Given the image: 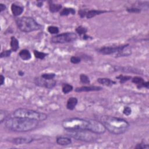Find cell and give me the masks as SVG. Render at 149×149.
Listing matches in <instances>:
<instances>
[{
    "label": "cell",
    "instance_id": "6da1fadb",
    "mask_svg": "<svg viewBox=\"0 0 149 149\" xmlns=\"http://www.w3.org/2000/svg\"><path fill=\"white\" fill-rule=\"evenodd\" d=\"M63 128L66 130H88L97 134L105 132L106 129L102 123L97 120L71 118L64 119L62 122Z\"/></svg>",
    "mask_w": 149,
    "mask_h": 149
},
{
    "label": "cell",
    "instance_id": "7a4b0ae2",
    "mask_svg": "<svg viewBox=\"0 0 149 149\" xmlns=\"http://www.w3.org/2000/svg\"><path fill=\"white\" fill-rule=\"evenodd\" d=\"M5 126L9 130L16 132H27L37 127L39 121L26 118L13 116L6 119Z\"/></svg>",
    "mask_w": 149,
    "mask_h": 149
},
{
    "label": "cell",
    "instance_id": "3957f363",
    "mask_svg": "<svg viewBox=\"0 0 149 149\" xmlns=\"http://www.w3.org/2000/svg\"><path fill=\"white\" fill-rule=\"evenodd\" d=\"M99 121L102 123L106 130L116 135L125 133L130 127V124L126 120L112 116L102 115L100 117Z\"/></svg>",
    "mask_w": 149,
    "mask_h": 149
},
{
    "label": "cell",
    "instance_id": "277c9868",
    "mask_svg": "<svg viewBox=\"0 0 149 149\" xmlns=\"http://www.w3.org/2000/svg\"><path fill=\"white\" fill-rule=\"evenodd\" d=\"M16 23L18 29L25 33H29L41 29V25L31 17L22 16L17 18L16 19Z\"/></svg>",
    "mask_w": 149,
    "mask_h": 149
},
{
    "label": "cell",
    "instance_id": "5b68a950",
    "mask_svg": "<svg viewBox=\"0 0 149 149\" xmlns=\"http://www.w3.org/2000/svg\"><path fill=\"white\" fill-rule=\"evenodd\" d=\"M13 116L26 118L31 119H34L39 122L45 120L48 117L47 115L44 113L40 112L35 110L23 108H17L16 110H15L13 112Z\"/></svg>",
    "mask_w": 149,
    "mask_h": 149
},
{
    "label": "cell",
    "instance_id": "8992f818",
    "mask_svg": "<svg viewBox=\"0 0 149 149\" xmlns=\"http://www.w3.org/2000/svg\"><path fill=\"white\" fill-rule=\"evenodd\" d=\"M68 132L69 136L77 140L90 142L97 139V134L88 130H68Z\"/></svg>",
    "mask_w": 149,
    "mask_h": 149
},
{
    "label": "cell",
    "instance_id": "52a82bcc",
    "mask_svg": "<svg viewBox=\"0 0 149 149\" xmlns=\"http://www.w3.org/2000/svg\"><path fill=\"white\" fill-rule=\"evenodd\" d=\"M77 35L74 32H66L56 34L51 38V41L55 44L72 42L76 40Z\"/></svg>",
    "mask_w": 149,
    "mask_h": 149
},
{
    "label": "cell",
    "instance_id": "ba28073f",
    "mask_svg": "<svg viewBox=\"0 0 149 149\" xmlns=\"http://www.w3.org/2000/svg\"><path fill=\"white\" fill-rule=\"evenodd\" d=\"M128 44L118 45V46H106L102 47L97 49V51L103 55H111L113 54H118Z\"/></svg>",
    "mask_w": 149,
    "mask_h": 149
},
{
    "label": "cell",
    "instance_id": "9c48e42d",
    "mask_svg": "<svg viewBox=\"0 0 149 149\" xmlns=\"http://www.w3.org/2000/svg\"><path fill=\"white\" fill-rule=\"evenodd\" d=\"M34 83L36 86L51 89L56 86V81L54 79L46 80L41 77H37L34 79Z\"/></svg>",
    "mask_w": 149,
    "mask_h": 149
},
{
    "label": "cell",
    "instance_id": "30bf717a",
    "mask_svg": "<svg viewBox=\"0 0 149 149\" xmlns=\"http://www.w3.org/2000/svg\"><path fill=\"white\" fill-rule=\"evenodd\" d=\"M132 83L136 84L137 88L140 89L143 87H146L148 88L149 87V82L148 81H144V79L140 76H135L132 78Z\"/></svg>",
    "mask_w": 149,
    "mask_h": 149
},
{
    "label": "cell",
    "instance_id": "8fae6325",
    "mask_svg": "<svg viewBox=\"0 0 149 149\" xmlns=\"http://www.w3.org/2000/svg\"><path fill=\"white\" fill-rule=\"evenodd\" d=\"M102 90V87L97 86H84L75 88L76 92H89V91H98Z\"/></svg>",
    "mask_w": 149,
    "mask_h": 149
},
{
    "label": "cell",
    "instance_id": "7c38bea8",
    "mask_svg": "<svg viewBox=\"0 0 149 149\" xmlns=\"http://www.w3.org/2000/svg\"><path fill=\"white\" fill-rule=\"evenodd\" d=\"M34 140L33 138L30 137H16L12 139V142L15 144H30Z\"/></svg>",
    "mask_w": 149,
    "mask_h": 149
},
{
    "label": "cell",
    "instance_id": "4fadbf2b",
    "mask_svg": "<svg viewBox=\"0 0 149 149\" xmlns=\"http://www.w3.org/2000/svg\"><path fill=\"white\" fill-rule=\"evenodd\" d=\"M11 11L14 16H20L23 12V8L20 5H17L15 3H12L11 5Z\"/></svg>",
    "mask_w": 149,
    "mask_h": 149
},
{
    "label": "cell",
    "instance_id": "5bb4252c",
    "mask_svg": "<svg viewBox=\"0 0 149 149\" xmlns=\"http://www.w3.org/2000/svg\"><path fill=\"white\" fill-rule=\"evenodd\" d=\"M97 81H98V83H99L100 84H101L103 86H108V87L112 86L113 85L116 84V82L115 81H114L109 78H105V77L98 78V79H97Z\"/></svg>",
    "mask_w": 149,
    "mask_h": 149
},
{
    "label": "cell",
    "instance_id": "9a60e30c",
    "mask_svg": "<svg viewBox=\"0 0 149 149\" xmlns=\"http://www.w3.org/2000/svg\"><path fill=\"white\" fill-rule=\"evenodd\" d=\"M56 142L60 146H67L72 143V140L66 136H59L56 138Z\"/></svg>",
    "mask_w": 149,
    "mask_h": 149
},
{
    "label": "cell",
    "instance_id": "2e32d148",
    "mask_svg": "<svg viewBox=\"0 0 149 149\" xmlns=\"http://www.w3.org/2000/svg\"><path fill=\"white\" fill-rule=\"evenodd\" d=\"M78 102V100L76 97H70L66 102V108L69 110H73L76 105L77 104Z\"/></svg>",
    "mask_w": 149,
    "mask_h": 149
},
{
    "label": "cell",
    "instance_id": "e0dca14e",
    "mask_svg": "<svg viewBox=\"0 0 149 149\" xmlns=\"http://www.w3.org/2000/svg\"><path fill=\"white\" fill-rule=\"evenodd\" d=\"M108 11L107 10H95V9H92V10H90L88 11H87V15H86V17L87 19H90L92 17H95V16L104 13H107Z\"/></svg>",
    "mask_w": 149,
    "mask_h": 149
},
{
    "label": "cell",
    "instance_id": "ac0fdd59",
    "mask_svg": "<svg viewBox=\"0 0 149 149\" xmlns=\"http://www.w3.org/2000/svg\"><path fill=\"white\" fill-rule=\"evenodd\" d=\"M19 56L23 61H28L31 58V54L30 52L26 49H22L19 52Z\"/></svg>",
    "mask_w": 149,
    "mask_h": 149
},
{
    "label": "cell",
    "instance_id": "d6986e66",
    "mask_svg": "<svg viewBox=\"0 0 149 149\" xmlns=\"http://www.w3.org/2000/svg\"><path fill=\"white\" fill-rule=\"evenodd\" d=\"M49 9L51 13H56L61 10L62 6L61 4L55 3L52 1H49Z\"/></svg>",
    "mask_w": 149,
    "mask_h": 149
},
{
    "label": "cell",
    "instance_id": "ffe728a7",
    "mask_svg": "<svg viewBox=\"0 0 149 149\" xmlns=\"http://www.w3.org/2000/svg\"><path fill=\"white\" fill-rule=\"evenodd\" d=\"M10 45L11 48V50L12 51L16 52L17 51V49L19 48V42L18 40L14 36H12L10 37Z\"/></svg>",
    "mask_w": 149,
    "mask_h": 149
},
{
    "label": "cell",
    "instance_id": "44dd1931",
    "mask_svg": "<svg viewBox=\"0 0 149 149\" xmlns=\"http://www.w3.org/2000/svg\"><path fill=\"white\" fill-rule=\"evenodd\" d=\"M76 13L75 10L72 8H64L63 9L61 10L60 12L61 16H68L70 14L74 15Z\"/></svg>",
    "mask_w": 149,
    "mask_h": 149
},
{
    "label": "cell",
    "instance_id": "7402d4cb",
    "mask_svg": "<svg viewBox=\"0 0 149 149\" xmlns=\"http://www.w3.org/2000/svg\"><path fill=\"white\" fill-rule=\"evenodd\" d=\"M73 87L70 84L65 83L62 85V91L65 94H68L69 93L71 92L73 90Z\"/></svg>",
    "mask_w": 149,
    "mask_h": 149
},
{
    "label": "cell",
    "instance_id": "603a6c76",
    "mask_svg": "<svg viewBox=\"0 0 149 149\" xmlns=\"http://www.w3.org/2000/svg\"><path fill=\"white\" fill-rule=\"evenodd\" d=\"M34 56L36 58L41 59V60H43L47 56L48 54L45 53L44 52L39 51H37V50H34Z\"/></svg>",
    "mask_w": 149,
    "mask_h": 149
},
{
    "label": "cell",
    "instance_id": "cb8c5ba5",
    "mask_svg": "<svg viewBox=\"0 0 149 149\" xmlns=\"http://www.w3.org/2000/svg\"><path fill=\"white\" fill-rule=\"evenodd\" d=\"M132 76H125V75H122V74H120L118 76L116 77V79H118L119 80V82L120 83L122 84V83H124L126 81H127L128 80H130V79H132Z\"/></svg>",
    "mask_w": 149,
    "mask_h": 149
},
{
    "label": "cell",
    "instance_id": "d4e9b609",
    "mask_svg": "<svg viewBox=\"0 0 149 149\" xmlns=\"http://www.w3.org/2000/svg\"><path fill=\"white\" fill-rule=\"evenodd\" d=\"M80 80L82 84H89L90 83V80L87 75L86 74L81 73L80 75Z\"/></svg>",
    "mask_w": 149,
    "mask_h": 149
},
{
    "label": "cell",
    "instance_id": "484cf974",
    "mask_svg": "<svg viewBox=\"0 0 149 149\" xmlns=\"http://www.w3.org/2000/svg\"><path fill=\"white\" fill-rule=\"evenodd\" d=\"M76 32L80 36H83L86 34L87 32V29L86 27L82 26H79L76 29Z\"/></svg>",
    "mask_w": 149,
    "mask_h": 149
},
{
    "label": "cell",
    "instance_id": "4316f807",
    "mask_svg": "<svg viewBox=\"0 0 149 149\" xmlns=\"http://www.w3.org/2000/svg\"><path fill=\"white\" fill-rule=\"evenodd\" d=\"M48 31L52 34H56L59 33V28L57 26H49L47 28Z\"/></svg>",
    "mask_w": 149,
    "mask_h": 149
},
{
    "label": "cell",
    "instance_id": "83f0119b",
    "mask_svg": "<svg viewBox=\"0 0 149 149\" xmlns=\"http://www.w3.org/2000/svg\"><path fill=\"white\" fill-rule=\"evenodd\" d=\"M41 77L46 80H52L55 77V74L54 73H45L42 74Z\"/></svg>",
    "mask_w": 149,
    "mask_h": 149
},
{
    "label": "cell",
    "instance_id": "f1b7e54d",
    "mask_svg": "<svg viewBox=\"0 0 149 149\" xmlns=\"http://www.w3.org/2000/svg\"><path fill=\"white\" fill-rule=\"evenodd\" d=\"M12 51L11 49H7V50L3 51L0 54V58H6V57L10 56L12 54Z\"/></svg>",
    "mask_w": 149,
    "mask_h": 149
},
{
    "label": "cell",
    "instance_id": "f546056e",
    "mask_svg": "<svg viewBox=\"0 0 149 149\" xmlns=\"http://www.w3.org/2000/svg\"><path fill=\"white\" fill-rule=\"evenodd\" d=\"M8 117V113L5 110L1 109L0 111V122L1 123H2L4 120L6 119V118Z\"/></svg>",
    "mask_w": 149,
    "mask_h": 149
},
{
    "label": "cell",
    "instance_id": "4dcf8cb0",
    "mask_svg": "<svg viewBox=\"0 0 149 149\" xmlns=\"http://www.w3.org/2000/svg\"><path fill=\"white\" fill-rule=\"evenodd\" d=\"M127 12L129 13H139L141 12V9L137 7H132V8H128L126 9Z\"/></svg>",
    "mask_w": 149,
    "mask_h": 149
},
{
    "label": "cell",
    "instance_id": "1f68e13d",
    "mask_svg": "<svg viewBox=\"0 0 149 149\" xmlns=\"http://www.w3.org/2000/svg\"><path fill=\"white\" fill-rule=\"evenodd\" d=\"M70 61L73 64H78L81 62V58L79 56H72L70 59Z\"/></svg>",
    "mask_w": 149,
    "mask_h": 149
},
{
    "label": "cell",
    "instance_id": "d6a6232c",
    "mask_svg": "<svg viewBox=\"0 0 149 149\" xmlns=\"http://www.w3.org/2000/svg\"><path fill=\"white\" fill-rule=\"evenodd\" d=\"M135 148L137 149H143V148H149V146L147 144H144V143H139L137 144L135 147Z\"/></svg>",
    "mask_w": 149,
    "mask_h": 149
},
{
    "label": "cell",
    "instance_id": "836d02e7",
    "mask_svg": "<svg viewBox=\"0 0 149 149\" xmlns=\"http://www.w3.org/2000/svg\"><path fill=\"white\" fill-rule=\"evenodd\" d=\"M123 113L126 116H129L132 113V109L129 107H125L123 109Z\"/></svg>",
    "mask_w": 149,
    "mask_h": 149
},
{
    "label": "cell",
    "instance_id": "e575fe53",
    "mask_svg": "<svg viewBox=\"0 0 149 149\" xmlns=\"http://www.w3.org/2000/svg\"><path fill=\"white\" fill-rule=\"evenodd\" d=\"M87 12V11H86V9H80V10H79L78 13H79V16H80L81 18H83V17H84L85 16H86Z\"/></svg>",
    "mask_w": 149,
    "mask_h": 149
},
{
    "label": "cell",
    "instance_id": "d590c367",
    "mask_svg": "<svg viewBox=\"0 0 149 149\" xmlns=\"http://www.w3.org/2000/svg\"><path fill=\"white\" fill-rule=\"evenodd\" d=\"M6 9V6L3 3H0V12H2Z\"/></svg>",
    "mask_w": 149,
    "mask_h": 149
},
{
    "label": "cell",
    "instance_id": "8d00e7d4",
    "mask_svg": "<svg viewBox=\"0 0 149 149\" xmlns=\"http://www.w3.org/2000/svg\"><path fill=\"white\" fill-rule=\"evenodd\" d=\"M82 37H83V39L84 40H88V39H90H90H92V38H91L90 36L87 35L86 34H84V35H83Z\"/></svg>",
    "mask_w": 149,
    "mask_h": 149
},
{
    "label": "cell",
    "instance_id": "74e56055",
    "mask_svg": "<svg viewBox=\"0 0 149 149\" xmlns=\"http://www.w3.org/2000/svg\"><path fill=\"white\" fill-rule=\"evenodd\" d=\"M4 83H5V77L2 74H1V86L3 85Z\"/></svg>",
    "mask_w": 149,
    "mask_h": 149
},
{
    "label": "cell",
    "instance_id": "f35d334b",
    "mask_svg": "<svg viewBox=\"0 0 149 149\" xmlns=\"http://www.w3.org/2000/svg\"><path fill=\"white\" fill-rule=\"evenodd\" d=\"M36 5L38 6V7H41V6H42V5H43V2H42V1H38V2H37V4H36Z\"/></svg>",
    "mask_w": 149,
    "mask_h": 149
},
{
    "label": "cell",
    "instance_id": "ab89813d",
    "mask_svg": "<svg viewBox=\"0 0 149 149\" xmlns=\"http://www.w3.org/2000/svg\"><path fill=\"white\" fill-rule=\"evenodd\" d=\"M18 74H19V76H24V73L23 71H22V70H19V71L18 72Z\"/></svg>",
    "mask_w": 149,
    "mask_h": 149
}]
</instances>
